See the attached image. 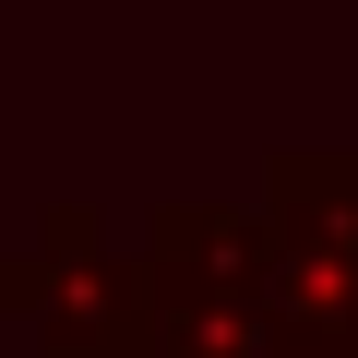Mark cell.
<instances>
[{
	"instance_id": "cell-1",
	"label": "cell",
	"mask_w": 358,
	"mask_h": 358,
	"mask_svg": "<svg viewBox=\"0 0 358 358\" xmlns=\"http://www.w3.org/2000/svg\"><path fill=\"white\" fill-rule=\"evenodd\" d=\"M155 358H239L227 322H155Z\"/></svg>"
}]
</instances>
